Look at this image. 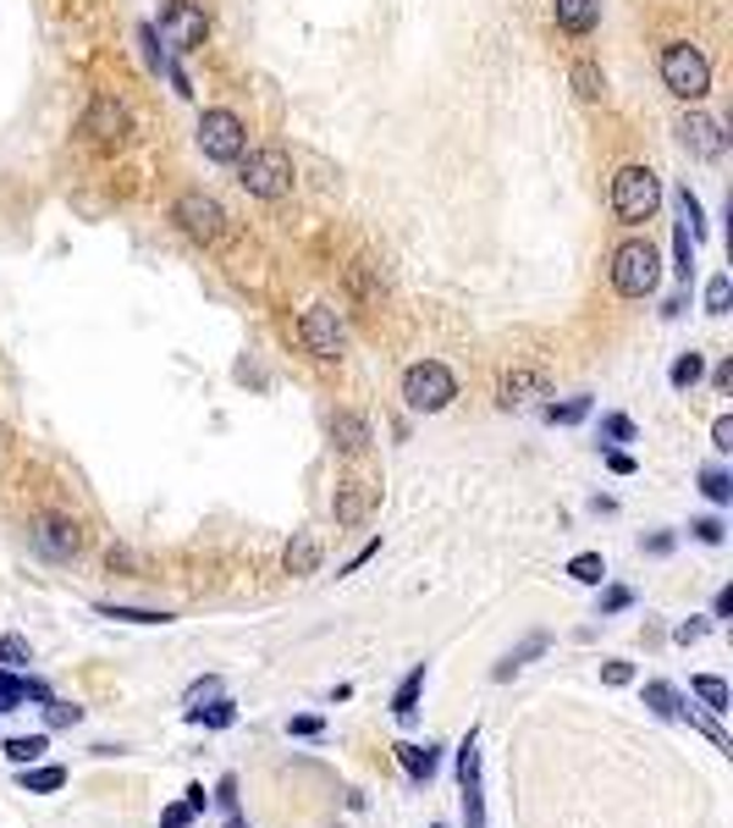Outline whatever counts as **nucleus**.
Wrapping results in <instances>:
<instances>
[{"label":"nucleus","mask_w":733,"mask_h":828,"mask_svg":"<svg viewBox=\"0 0 733 828\" xmlns=\"http://www.w3.org/2000/svg\"><path fill=\"white\" fill-rule=\"evenodd\" d=\"M22 707V674L0 668V712H17Z\"/></svg>","instance_id":"79ce46f5"},{"label":"nucleus","mask_w":733,"mask_h":828,"mask_svg":"<svg viewBox=\"0 0 733 828\" xmlns=\"http://www.w3.org/2000/svg\"><path fill=\"white\" fill-rule=\"evenodd\" d=\"M342 288H348V299H353V305H364V310H375V305H381V293H386V288H381V266H375V260H353V266L342 271Z\"/></svg>","instance_id":"f3484780"},{"label":"nucleus","mask_w":733,"mask_h":828,"mask_svg":"<svg viewBox=\"0 0 733 828\" xmlns=\"http://www.w3.org/2000/svg\"><path fill=\"white\" fill-rule=\"evenodd\" d=\"M601 459H606V470L612 476H634L640 465H634V453H623V448H601Z\"/></svg>","instance_id":"de8ad7c7"},{"label":"nucleus","mask_w":733,"mask_h":828,"mask_svg":"<svg viewBox=\"0 0 733 828\" xmlns=\"http://www.w3.org/2000/svg\"><path fill=\"white\" fill-rule=\"evenodd\" d=\"M420 690H425V662H414V668L403 674V685L392 690V718H398V724H414V712H420Z\"/></svg>","instance_id":"412c9836"},{"label":"nucleus","mask_w":733,"mask_h":828,"mask_svg":"<svg viewBox=\"0 0 733 828\" xmlns=\"http://www.w3.org/2000/svg\"><path fill=\"white\" fill-rule=\"evenodd\" d=\"M193 144H199L204 161L238 166V156L249 150V122H243L232 106H210V111L199 117V128H193Z\"/></svg>","instance_id":"39448f33"},{"label":"nucleus","mask_w":733,"mask_h":828,"mask_svg":"<svg viewBox=\"0 0 733 828\" xmlns=\"http://www.w3.org/2000/svg\"><path fill=\"white\" fill-rule=\"evenodd\" d=\"M298 342H303V353H309V359L337 365V359L348 353V327H342V316H337L331 305H309V310H303V321H298Z\"/></svg>","instance_id":"9d476101"},{"label":"nucleus","mask_w":733,"mask_h":828,"mask_svg":"<svg viewBox=\"0 0 733 828\" xmlns=\"http://www.w3.org/2000/svg\"><path fill=\"white\" fill-rule=\"evenodd\" d=\"M139 44H144V61H149V72H160V67L171 61V56L160 50V33H154L149 22H139Z\"/></svg>","instance_id":"37998d69"},{"label":"nucleus","mask_w":733,"mask_h":828,"mask_svg":"<svg viewBox=\"0 0 733 828\" xmlns=\"http://www.w3.org/2000/svg\"><path fill=\"white\" fill-rule=\"evenodd\" d=\"M673 204H679V227H684V232H690V238L701 243V238H706L712 227H706V210H701V199H695V188L684 182V188L673 193Z\"/></svg>","instance_id":"b1692460"},{"label":"nucleus","mask_w":733,"mask_h":828,"mask_svg":"<svg viewBox=\"0 0 733 828\" xmlns=\"http://www.w3.org/2000/svg\"><path fill=\"white\" fill-rule=\"evenodd\" d=\"M712 619H733V586H723V591L712 597Z\"/></svg>","instance_id":"4d7b16f0"},{"label":"nucleus","mask_w":733,"mask_h":828,"mask_svg":"<svg viewBox=\"0 0 733 828\" xmlns=\"http://www.w3.org/2000/svg\"><path fill=\"white\" fill-rule=\"evenodd\" d=\"M436 828H441V824H436Z\"/></svg>","instance_id":"0e129e2a"},{"label":"nucleus","mask_w":733,"mask_h":828,"mask_svg":"<svg viewBox=\"0 0 733 828\" xmlns=\"http://www.w3.org/2000/svg\"><path fill=\"white\" fill-rule=\"evenodd\" d=\"M370 442H375V437H370V420H364V415H353V409H337V415H331V448H337V453L359 459Z\"/></svg>","instance_id":"dca6fc26"},{"label":"nucleus","mask_w":733,"mask_h":828,"mask_svg":"<svg viewBox=\"0 0 733 828\" xmlns=\"http://www.w3.org/2000/svg\"><path fill=\"white\" fill-rule=\"evenodd\" d=\"M17 785H22L28 796H56V790L67 785V768H56V762H50V768H33V762H28V768H17Z\"/></svg>","instance_id":"393cba45"},{"label":"nucleus","mask_w":733,"mask_h":828,"mask_svg":"<svg viewBox=\"0 0 733 828\" xmlns=\"http://www.w3.org/2000/svg\"><path fill=\"white\" fill-rule=\"evenodd\" d=\"M690 536H695L701 547H723V541H729V525H723L717 513H706V519H695V525H690Z\"/></svg>","instance_id":"ea45409f"},{"label":"nucleus","mask_w":733,"mask_h":828,"mask_svg":"<svg viewBox=\"0 0 733 828\" xmlns=\"http://www.w3.org/2000/svg\"><path fill=\"white\" fill-rule=\"evenodd\" d=\"M193 818H199V812H193L188 801H171V807H160V828H188Z\"/></svg>","instance_id":"49530a36"},{"label":"nucleus","mask_w":733,"mask_h":828,"mask_svg":"<svg viewBox=\"0 0 733 828\" xmlns=\"http://www.w3.org/2000/svg\"><path fill=\"white\" fill-rule=\"evenodd\" d=\"M546 647H552V636H546V630H535V636H530V641H524L519 652H508V658H502L496 668H491V679H513V674H519L524 662H530V658H541Z\"/></svg>","instance_id":"cd10ccee"},{"label":"nucleus","mask_w":733,"mask_h":828,"mask_svg":"<svg viewBox=\"0 0 733 828\" xmlns=\"http://www.w3.org/2000/svg\"><path fill=\"white\" fill-rule=\"evenodd\" d=\"M106 569H111V575H117V569H144V558H139L133 547H111V552H106Z\"/></svg>","instance_id":"09e8293b"},{"label":"nucleus","mask_w":733,"mask_h":828,"mask_svg":"<svg viewBox=\"0 0 733 828\" xmlns=\"http://www.w3.org/2000/svg\"><path fill=\"white\" fill-rule=\"evenodd\" d=\"M458 398V376L441 365V359H414L403 370V403L414 415H441L446 403Z\"/></svg>","instance_id":"0eeeda50"},{"label":"nucleus","mask_w":733,"mask_h":828,"mask_svg":"<svg viewBox=\"0 0 733 828\" xmlns=\"http://www.w3.org/2000/svg\"><path fill=\"white\" fill-rule=\"evenodd\" d=\"M227 828H249V818L243 812H227Z\"/></svg>","instance_id":"e2e57ef3"},{"label":"nucleus","mask_w":733,"mask_h":828,"mask_svg":"<svg viewBox=\"0 0 733 828\" xmlns=\"http://www.w3.org/2000/svg\"><path fill=\"white\" fill-rule=\"evenodd\" d=\"M569 83H574V94H580L585 106H601V100H606V72H601V61H590V56H580V61L569 67Z\"/></svg>","instance_id":"aec40b11"},{"label":"nucleus","mask_w":733,"mask_h":828,"mask_svg":"<svg viewBox=\"0 0 733 828\" xmlns=\"http://www.w3.org/2000/svg\"><path fill=\"white\" fill-rule=\"evenodd\" d=\"M182 796H188V807H193V812H204V807H210V796H204V785H188Z\"/></svg>","instance_id":"680f3d73"},{"label":"nucleus","mask_w":733,"mask_h":828,"mask_svg":"<svg viewBox=\"0 0 733 828\" xmlns=\"http://www.w3.org/2000/svg\"><path fill=\"white\" fill-rule=\"evenodd\" d=\"M552 17L569 39H590L601 22V0H552Z\"/></svg>","instance_id":"a211bd4d"},{"label":"nucleus","mask_w":733,"mask_h":828,"mask_svg":"<svg viewBox=\"0 0 733 828\" xmlns=\"http://www.w3.org/2000/svg\"><path fill=\"white\" fill-rule=\"evenodd\" d=\"M569 580L601 586V580H606V558H601V552H574V558H569Z\"/></svg>","instance_id":"72a5a7b5"},{"label":"nucleus","mask_w":733,"mask_h":828,"mask_svg":"<svg viewBox=\"0 0 733 828\" xmlns=\"http://www.w3.org/2000/svg\"><path fill=\"white\" fill-rule=\"evenodd\" d=\"M656 72H662V89L684 106H701L712 94V56L695 39H667L656 56Z\"/></svg>","instance_id":"f257e3e1"},{"label":"nucleus","mask_w":733,"mask_h":828,"mask_svg":"<svg viewBox=\"0 0 733 828\" xmlns=\"http://www.w3.org/2000/svg\"><path fill=\"white\" fill-rule=\"evenodd\" d=\"M320 729H325V724H320L314 712H303V718H293V724H288V735H320Z\"/></svg>","instance_id":"13d9d810"},{"label":"nucleus","mask_w":733,"mask_h":828,"mask_svg":"<svg viewBox=\"0 0 733 828\" xmlns=\"http://www.w3.org/2000/svg\"><path fill=\"white\" fill-rule=\"evenodd\" d=\"M375 552H381V536H370V541H364V547H359V552H353V558L342 563V575H353V569H364V563H370Z\"/></svg>","instance_id":"3c124183"},{"label":"nucleus","mask_w":733,"mask_h":828,"mask_svg":"<svg viewBox=\"0 0 733 828\" xmlns=\"http://www.w3.org/2000/svg\"><path fill=\"white\" fill-rule=\"evenodd\" d=\"M606 282L617 299H651L662 288V249L651 238H623L612 249V266H606Z\"/></svg>","instance_id":"f03ea898"},{"label":"nucleus","mask_w":733,"mask_h":828,"mask_svg":"<svg viewBox=\"0 0 733 828\" xmlns=\"http://www.w3.org/2000/svg\"><path fill=\"white\" fill-rule=\"evenodd\" d=\"M28 662H33L28 636H22V630H6V636H0V668H11V674H28Z\"/></svg>","instance_id":"473e14b6"},{"label":"nucleus","mask_w":733,"mask_h":828,"mask_svg":"<svg viewBox=\"0 0 733 828\" xmlns=\"http://www.w3.org/2000/svg\"><path fill=\"white\" fill-rule=\"evenodd\" d=\"M601 679H606L612 690H623V685H634V662H623V658L601 662Z\"/></svg>","instance_id":"a18cd8bd"},{"label":"nucleus","mask_w":733,"mask_h":828,"mask_svg":"<svg viewBox=\"0 0 733 828\" xmlns=\"http://www.w3.org/2000/svg\"><path fill=\"white\" fill-rule=\"evenodd\" d=\"M458 790H463V824L485 828V801H480V751H474V729L458 746Z\"/></svg>","instance_id":"ddd939ff"},{"label":"nucleus","mask_w":733,"mask_h":828,"mask_svg":"<svg viewBox=\"0 0 733 828\" xmlns=\"http://www.w3.org/2000/svg\"><path fill=\"white\" fill-rule=\"evenodd\" d=\"M204 696H221V679H215V674H210V679H193V685H188V707H199Z\"/></svg>","instance_id":"864d4df0"},{"label":"nucleus","mask_w":733,"mask_h":828,"mask_svg":"<svg viewBox=\"0 0 733 828\" xmlns=\"http://www.w3.org/2000/svg\"><path fill=\"white\" fill-rule=\"evenodd\" d=\"M221 812H238V774H221L215 779V796H210Z\"/></svg>","instance_id":"c03bdc74"},{"label":"nucleus","mask_w":733,"mask_h":828,"mask_svg":"<svg viewBox=\"0 0 733 828\" xmlns=\"http://www.w3.org/2000/svg\"><path fill=\"white\" fill-rule=\"evenodd\" d=\"M44 724H50V729H72V724H83V707H72V701L50 696V701H44Z\"/></svg>","instance_id":"58836bf2"},{"label":"nucleus","mask_w":733,"mask_h":828,"mask_svg":"<svg viewBox=\"0 0 733 828\" xmlns=\"http://www.w3.org/2000/svg\"><path fill=\"white\" fill-rule=\"evenodd\" d=\"M623 608H634V591H629V586H606V591H601L595 619H612V613H623Z\"/></svg>","instance_id":"a19ab883"},{"label":"nucleus","mask_w":733,"mask_h":828,"mask_svg":"<svg viewBox=\"0 0 733 828\" xmlns=\"http://www.w3.org/2000/svg\"><path fill=\"white\" fill-rule=\"evenodd\" d=\"M701 376H706V353H695V348H690V353H679V359H673V370H667L673 392H690Z\"/></svg>","instance_id":"c756f323"},{"label":"nucleus","mask_w":733,"mask_h":828,"mask_svg":"<svg viewBox=\"0 0 733 828\" xmlns=\"http://www.w3.org/2000/svg\"><path fill=\"white\" fill-rule=\"evenodd\" d=\"M293 177H298L293 156L282 144H260V150H243L238 156V182L254 199H288L293 193Z\"/></svg>","instance_id":"20e7f679"},{"label":"nucleus","mask_w":733,"mask_h":828,"mask_svg":"<svg viewBox=\"0 0 733 828\" xmlns=\"http://www.w3.org/2000/svg\"><path fill=\"white\" fill-rule=\"evenodd\" d=\"M701 636H706V619H684V625L673 630V641H679V647H695Z\"/></svg>","instance_id":"603ef678"},{"label":"nucleus","mask_w":733,"mask_h":828,"mask_svg":"<svg viewBox=\"0 0 733 828\" xmlns=\"http://www.w3.org/2000/svg\"><path fill=\"white\" fill-rule=\"evenodd\" d=\"M78 133H83L100 156H111V150H122V144H128L133 117H128V106H122L117 94H94V100H89V111H83V122H78Z\"/></svg>","instance_id":"1a4fd4ad"},{"label":"nucleus","mask_w":733,"mask_h":828,"mask_svg":"<svg viewBox=\"0 0 733 828\" xmlns=\"http://www.w3.org/2000/svg\"><path fill=\"white\" fill-rule=\"evenodd\" d=\"M375 508H381V487H370V481H342V487H337V497H331V513H337V525H364Z\"/></svg>","instance_id":"2eb2a0df"},{"label":"nucleus","mask_w":733,"mask_h":828,"mask_svg":"<svg viewBox=\"0 0 733 828\" xmlns=\"http://www.w3.org/2000/svg\"><path fill=\"white\" fill-rule=\"evenodd\" d=\"M149 28H154L160 44H171L177 56H193V50L210 44V17H204L199 0H165V6H160V22H149Z\"/></svg>","instance_id":"6e6552de"},{"label":"nucleus","mask_w":733,"mask_h":828,"mask_svg":"<svg viewBox=\"0 0 733 828\" xmlns=\"http://www.w3.org/2000/svg\"><path fill=\"white\" fill-rule=\"evenodd\" d=\"M712 387H717V392H729L733 387V359H723V365L712 370Z\"/></svg>","instance_id":"052dcab7"},{"label":"nucleus","mask_w":733,"mask_h":828,"mask_svg":"<svg viewBox=\"0 0 733 828\" xmlns=\"http://www.w3.org/2000/svg\"><path fill=\"white\" fill-rule=\"evenodd\" d=\"M712 448H717V453L733 448V415H717V420H712Z\"/></svg>","instance_id":"8fccbe9b"},{"label":"nucleus","mask_w":733,"mask_h":828,"mask_svg":"<svg viewBox=\"0 0 733 828\" xmlns=\"http://www.w3.org/2000/svg\"><path fill=\"white\" fill-rule=\"evenodd\" d=\"M645 552H651V558H667V552H673V530H656V536H645Z\"/></svg>","instance_id":"6e6d98bb"},{"label":"nucleus","mask_w":733,"mask_h":828,"mask_svg":"<svg viewBox=\"0 0 733 828\" xmlns=\"http://www.w3.org/2000/svg\"><path fill=\"white\" fill-rule=\"evenodd\" d=\"M673 277H679V288L695 282V238L684 227H673Z\"/></svg>","instance_id":"c85d7f7f"},{"label":"nucleus","mask_w":733,"mask_h":828,"mask_svg":"<svg viewBox=\"0 0 733 828\" xmlns=\"http://www.w3.org/2000/svg\"><path fill=\"white\" fill-rule=\"evenodd\" d=\"M617 442H634V420L629 415H601V448H617Z\"/></svg>","instance_id":"4c0bfd02"},{"label":"nucleus","mask_w":733,"mask_h":828,"mask_svg":"<svg viewBox=\"0 0 733 828\" xmlns=\"http://www.w3.org/2000/svg\"><path fill=\"white\" fill-rule=\"evenodd\" d=\"M546 370H535V365H513V370H502V381H496V403L502 409H519V403H530V398H546Z\"/></svg>","instance_id":"4468645a"},{"label":"nucleus","mask_w":733,"mask_h":828,"mask_svg":"<svg viewBox=\"0 0 733 828\" xmlns=\"http://www.w3.org/2000/svg\"><path fill=\"white\" fill-rule=\"evenodd\" d=\"M0 751H6V762H11V768H28V762H39V757L50 751V735H11Z\"/></svg>","instance_id":"bb28decb"},{"label":"nucleus","mask_w":733,"mask_h":828,"mask_svg":"<svg viewBox=\"0 0 733 828\" xmlns=\"http://www.w3.org/2000/svg\"><path fill=\"white\" fill-rule=\"evenodd\" d=\"M690 690L706 701V712H712V718H723V712H729V685H723L717 674H695V679H690Z\"/></svg>","instance_id":"7c9ffc66"},{"label":"nucleus","mask_w":733,"mask_h":828,"mask_svg":"<svg viewBox=\"0 0 733 828\" xmlns=\"http://www.w3.org/2000/svg\"><path fill=\"white\" fill-rule=\"evenodd\" d=\"M392 751H398V762H403V774H409L414 785H431V779H436L441 746H414V740H398Z\"/></svg>","instance_id":"6ab92c4d"},{"label":"nucleus","mask_w":733,"mask_h":828,"mask_svg":"<svg viewBox=\"0 0 733 828\" xmlns=\"http://www.w3.org/2000/svg\"><path fill=\"white\" fill-rule=\"evenodd\" d=\"M606 204H612L617 227H645V221L662 210V177H656V166H645V161L617 166Z\"/></svg>","instance_id":"7ed1b4c3"},{"label":"nucleus","mask_w":733,"mask_h":828,"mask_svg":"<svg viewBox=\"0 0 733 828\" xmlns=\"http://www.w3.org/2000/svg\"><path fill=\"white\" fill-rule=\"evenodd\" d=\"M701 492H706V502H717V508H729L733 502V476L723 470V465H712V470H701Z\"/></svg>","instance_id":"c9c22d12"},{"label":"nucleus","mask_w":733,"mask_h":828,"mask_svg":"<svg viewBox=\"0 0 733 828\" xmlns=\"http://www.w3.org/2000/svg\"><path fill=\"white\" fill-rule=\"evenodd\" d=\"M645 707H651L656 718H667V724H673V718H679V707H684V696H679L667 679H651V685H645Z\"/></svg>","instance_id":"2f4dec72"},{"label":"nucleus","mask_w":733,"mask_h":828,"mask_svg":"<svg viewBox=\"0 0 733 828\" xmlns=\"http://www.w3.org/2000/svg\"><path fill=\"white\" fill-rule=\"evenodd\" d=\"M188 724H204V729H232V724H238V701L210 696V707H188Z\"/></svg>","instance_id":"a878e982"},{"label":"nucleus","mask_w":733,"mask_h":828,"mask_svg":"<svg viewBox=\"0 0 733 828\" xmlns=\"http://www.w3.org/2000/svg\"><path fill=\"white\" fill-rule=\"evenodd\" d=\"M585 415H590L585 392H580V398H569V403H546V409H541V420H546V426H580Z\"/></svg>","instance_id":"f704fd0d"},{"label":"nucleus","mask_w":733,"mask_h":828,"mask_svg":"<svg viewBox=\"0 0 733 828\" xmlns=\"http://www.w3.org/2000/svg\"><path fill=\"white\" fill-rule=\"evenodd\" d=\"M100 619H117V625H171L165 608H128V602H94Z\"/></svg>","instance_id":"5701e85b"},{"label":"nucleus","mask_w":733,"mask_h":828,"mask_svg":"<svg viewBox=\"0 0 733 828\" xmlns=\"http://www.w3.org/2000/svg\"><path fill=\"white\" fill-rule=\"evenodd\" d=\"M729 310H733V277L717 271V277L706 282V316H729Z\"/></svg>","instance_id":"e433bc0d"},{"label":"nucleus","mask_w":733,"mask_h":828,"mask_svg":"<svg viewBox=\"0 0 733 828\" xmlns=\"http://www.w3.org/2000/svg\"><path fill=\"white\" fill-rule=\"evenodd\" d=\"M160 72H165V78H171V89H177V94H182V100H193V83H188V72H182V67H177V61H165V67H160Z\"/></svg>","instance_id":"5fc2aeb1"},{"label":"nucleus","mask_w":733,"mask_h":828,"mask_svg":"<svg viewBox=\"0 0 733 828\" xmlns=\"http://www.w3.org/2000/svg\"><path fill=\"white\" fill-rule=\"evenodd\" d=\"M684 310H690V288H684V293H673V299L662 305V316H667V321H673V316H684Z\"/></svg>","instance_id":"bf43d9fd"},{"label":"nucleus","mask_w":733,"mask_h":828,"mask_svg":"<svg viewBox=\"0 0 733 828\" xmlns=\"http://www.w3.org/2000/svg\"><path fill=\"white\" fill-rule=\"evenodd\" d=\"M28 541H33V552L50 558V563H72V558L89 547V536H83V525H78L72 513H39V519L28 525Z\"/></svg>","instance_id":"9b49d317"},{"label":"nucleus","mask_w":733,"mask_h":828,"mask_svg":"<svg viewBox=\"0 0 733 828\" xmlns=\"http://www.w3.org/2000/svg\"><path fill=\"white\" fill-rule=\"evenodd\" d=\"M171 221H177L182 238H193V243H204V249L227 238V204H221L215 193H204V188H182V193L171 199Z\"/></svg>","instance_id":"423d86ee"},{"label":"nucleus","mask_w":733,"mask_h":828,"mask_svg":"<svg viewBox=\"0 0 733 828\" xmlns=\"http://www.w3.org/2000/svg\"><path fill=\"white\" fill-rule=\"evenodd\" d=\"M282 569H288V575H314V569H320V541L298 530L293 541H288V552H282Z\"/></svg>","instance_id":"4be33fe9"},{"label":"nucleus","mask_w":733,"mask_h":828,"mask_svg":"<svg viewBox=\"0 0 733 828\" xmlns=\"http://www.w3.org/2000/svg\"><path fill=\"white\" fill-rule=\"evenodd\" d=\"M673 133H679V144H684L695 161H723V150H729L723 122H717V117H706V111H695V106L679 117V128H673Z\"/></svg>","instance_id":"f8f14e48"}]
</instances>
